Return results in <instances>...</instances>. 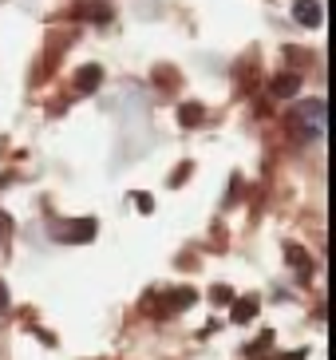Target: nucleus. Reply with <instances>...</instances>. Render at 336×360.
<instances>
[{"label": "nucleus", "mask_w": 336, "mask_h": 360, "mask_svg": "<svg viewBox=\"0 0 336 360\" xmlns=\"http://www.w3.org/2000/svg\"><path fill=\"white\" fill-rule=\"evenodd\" d=\"M202 119H206V107L202 103H182L179 107V123L182 127H198Z\"/></svg>", "instance_id": "6e6552de"}, {"label": "nucleus", "mask_w": 336, "mask_h": 360, "mask_svg": "<svg viewBox=\"0 0 336 360\" xmlns=\"http://www.w3.org/2000/svg\"><path fill=\"white\" fill-rule=\"evenodd\" d=\"M293 16H297V24L316 28V24H321V4H316V0H297V4H293Z\"/></svg>", "instance_id": "423d86ee"}, {"label": "nucleus", "mask_w": 336, "mask_h": 360, "mask_svg": "<svg viewBox=\"0 0 336 360\" xmlns=\"http://www.w3.org/2000/svg\"><path fill=\"white\" fill-rule=\"evenodd\" d=\"M230 305H233L230 317L238 321V325H245V321L257 317V297H242V301H230Z\"/></svg>", "instance_id": "0eeeda50"}, {"label": "nucleus", "mask_w": 336, "mask_h": 360, "mask_svg": "<svg viewBox=\"0 0 336 360\" xmlns=\"http://www.w3.org/2000/svg\"><path fill=\"white\" fill-rule=\"evenodd\" d=\"M135 206H138L143 214H150V210H155V198H147V194H135Z\"/></svg>", "instance_id": "9b49d317"}, {"label": "nucleus", "mask_w": 336, "mask_h": 360, "mask_svg": "<svg viewBox=\"0 0 336 360\" xmlns=\"http://www.w3.org/2000/svg\"><path fill=\"white\" fill-rule=\"evenodd\" d=\"M72 230H56V242H91L95 238V218H79V222H67Z\"/></svg>", "instance_id": "f03ea898"}, {"label": "nucleus", "mask_w": 336, "mask_h": 360, "mask_svg": "<svg viewBox=\"0 0 336 360\" xmlns=\"http://www.w3.org/2000/svg\"><path fill=\"white\" fill-rule=\"evenodd\" d=\"M285 254H289V262H293V265H305V269H309V254H305V250H297V245H285Z\"/></svg>", "instance_id": "1a4fd4ad"}, {"label": "nucleus", "mask_w": 336, "mask_h": 360, "mask_svg": "<svg viewBox=\"0 0 336 360\" xmlns=\"http://www.w3.org/2000/svg\"><path fill=\"white\" fill-rule=\"evenodd\" d=\"M79 16L91 20V24H107L111 20V4H107V0H84V4H79Z\"/></svg>", "instance_id": "39448f33"}, {"label": "nucleus", "mask_w": 336, "mask_h": 360, "mask_svg": "<svg viewBox=\"0 0 336 360\" xmlns=\"http://www.w3.org/2000/svg\"><path fill=\"white\" fill-rule=\"evenodd\" d=\"M285 360H309V352H305V349H293V352H289Z\"/></svg>", "instance_id": "ddd939ff"}, {"label": "nucleus", "mask_w": 336, "mask_h": 360, "mask_svg": "<svg viewBox=\"0 0 336 360\" xmlns=\"http://www.w3.org/2000/svg\"><path fill=\"white\" fill-rule=\"evenodd\" d=\"M8 309V289H4V281H0V313Z\"/></svg>", "instance_id": "f8f14e48"}, {"label": "nucleus", "mask_w": 336, "mask_h": 360, "mask_svg": "<svg viewBox=\"0 0 336 360\" xmlns=\"http://www.w3.org/2000/svg\"><path fill=\"white\" fill-rule=\"evenodd\" d=\"M269 91H273V99H293L297 91H301V75H297V72H281V75H273Z\"/></svg>", "instance_id": "7ed1b4c3"}, {"label": "nucleus", "mask_w": 336, "mask_h": 360, "mask_svg": "<svg viewBox=\"0 0 336 360\" xmlns=\"http://www.w3.org/2000/svg\"><path fill=\"white\" fill-rule=\"evenodd\" d=\"M194 305V289H179V293H167L162 301H155V317H170L174 309H190Z\"/></svg>", "instance_id": "f257e3e1"}, {"label": "nucleus", "mask_w": 336, "mask_h": 360, "mask_svg": "<svg viewBox=\"0 0 336 360\" xmlns=\"http://www.w3.org/2000/svg\"><path fill=\"white\" fill-rule=\"evenodd\" d=\"M214 301H218V305H230V301H233V289H230V285H214Z\"/></svg>", "instance_id": "9d476101"}, {"label": "nucleus", "mask_w": 336, "mask_h": 360, "mask_svg": "<svg viewBox=\"0 0 336 360\" xmlns=\"http://www.w3.org/2000/svg\"><path fill=\"white\" fill-rule=\"evenodd\" d=\"M99 84H103V68H99V64H84L79 72H75V91L91 96V91H95Z\"/></svg>", "instance_id": "20e7f679"}]
</instances>
